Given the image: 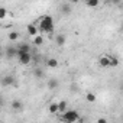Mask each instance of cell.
<instances>
[{
  "mask_svg": "<svg viewBox=\"0 0 123 123\" xmlns=\"http://www.w3.org/2000/svg\"><path fill=\"white\" fill-rule=\"evenodd\" d=\"M33 75H35L36 78H42V77H43V71L39 70V68H36V70L33 71Z\"/></svg>",
  "mask_w": 123,
  "mask_h": 123,
  "instance_id": "21",
  "label": "cell"
},
{
  "mask_svg": "<svg viewBox=\"0 0 123 123\" xmlns=\"http://www.w3.org/2000/svg\"><path fill=\"white\" fill-rule=\"evenodd\" d=\"M97 122H98V123H106V122H107V120H106V119H98V120H97Z\"/></svg>",
  "mask_w": 123,
  "mask_h": 123,
  "instance_id": "23",
  "label": "cell"
},
{
  "mask_svg": "<svg viewBox=\"0 0 123 123\" xmlns=\"http://www.w3.org/2000/svg\"><path fill=\"white\" fill-rule=\"evenodd\" d=\"M2 84H3V86H13V84H15V78H13L12 75H7V77H5V78L2 80Z\"/></svg>",
  "mask_w": 123,
  "mask_h": 123,
  "instance_id": "7",
  "label": "cell"
},
{
  "mask_svg": "<svg viewBox=\"0 0 123 123\" xmlns=\"http://www.w3.org/2000/svg\"><path fill=\"white\" fill-rule=\"evenodd\" d=\"M7 56H18V49L15 48H7Z\"/></svg>",
  "mask_w": 123,
  "mask_h": 123,
  "instance_id": "18",
  "label": "cell"
},
{
  "mask_svg": "<svg viewBox=\"0 0 123 123\" xmlns=\"http://www.w3.org/2000/svg\"><path fill=\"white\" fill-rule=\"evenodd\" d=\"M29 51H31V46H29L28 43H22V45L18 48V54H19V52H29Z\"/></svg>",
  "mask_w": 123,
  "mask_h": 123,
  "instance_id": "15",
  "label": "cell"
},
{
  "mask_svg": "<svg viewBox=\"0 0 123 123\" xmlns=\"http://www.w3.org/2000/svg\"><path fill=\"white\" fill-rule=\"evenodd\" d=\"M6 15H7L6 7H0V19H5V18H6Z\"/></svg>",
  "mask_w": 123,
  "mask_h": 123,
  "instance_id": "22",
  "label": "cell"
},
{
  "mask_svg": "<svg viewBox=\"0 0 123 123\" xmlns=\"http://www.w3.org/2000/svg\"><path fill=\"white\" fill-rule=\"evenodd\" d=\"M58 107H59V111H61V113H64V111L68 110V104H67L65 100H61V101L58 103Z\"/></svg>",
  "mask_w": 123,
  "mask_h": 123,
  "instance_id": "9",
  "label": "cell"
},
{
  "mask_svg": "<svg viewBox=\"0 0 123 123\" xmlns=\"http://www.w3.org/2000/svg\"><path fill=\"white\" fill-rule=\"evenodd\" d=\"M26 31H28V33H29L32 38H33V36H36V35H38V32H39V31H38V26H36L35 23H29V25H28V28H26Z\"/></svg>",
  "mask_w": 123,
  "mask_h": 123,
  "instance_id": "5",
  "label": "cell"
},
{
  "mask_svg": "<svg viewBox=\"0 0 123 123\" xmlns=\"http://www.w3.org/2000/svg\"><path fill=\"white\" fill-rule=\"evenodd\" d=\"M58 86H59V83H58V80H55V78H52V80L48 81V88H49V90L58 88Z\"/></svg>",
  "mask_w": 123,
  "mask_h": 123,
  "instance_id": "11",
  "label": "cell"
},
{
  "mask_svg": "<svg viewBox=\"0 0 123 123\" xmlns=\"http://www.w3.org/2000/svg\"><path fill=\"white\" fill-rule=\"evenodd\" d=\"M119 64H120L119 58L114 55H110V67H119Z\"/></svg>",
  "mask_w": 123,
  "mask_h": 123,
  "instance_id": "13",
  "label": "cell"
},
{
  "mask_svg": "<svg viewBox=\"0 0 123 123\" xmlns=\"http://www.w3.org/2000/svg\"><path fill=\"white\" fill-rule=\"evenodd\" d=\"M22 107H23V106H22V103H20L19 100H13V101H12V109H13V110H20Z\"/></svg>",
  "mask_w": 123,
  "mask_h": 123,
  "instance_id": "16",
  "label": "cell"
},
{
  "mask_svg": "<svg viewBox=\"0 0 123 123\" xmlns=\"http://www.w3.org/2000/svg\"><path fill=\"white\" fill-rule=\"evenodd\" d=\"M96 94H93V93H87V96H86V100L88 101V103H94L96 101Z\"/></svg>",
  "mask_w": 123,
  "mask_h": 123,
  "instance_id": "17",
  "label": "cell"
},
{
  "mask_svg": "<svg viewBox=\"0 0 123 123\" xmlns=\"http://www.w3.org/2000/svg\"><path fill=\"white\" fill-rule=\"evenodd\" d=\"M61 120H64L67 123H73V122H83V119L78 116V113L75 110H67L62 113L61 116Z\"/></svg>",
  "mask_w": 123,
  "mask_h": 123,
  "instance_id": "2",
  "label": "cell"
},
{
  "mask_svg": "<svg viewBox=\"0 0 123 123\" xmlns=\"http://www.w3.org/2000/svg\"><path fill=\"white\" fill-rule=\"evenodd\" d=\"M48 110H49V113H51V114H56V113H59V107H58V103H51Z\"/></svg>",
  "mask_w": 123,
  "mask_h": 123,
  "instance_id": "8",
  "label": "cell"
},
{
  "mask_svg": "<svg viewBox=\"0 0 123 123\" xmlns=\"http://www.w3.org/2000/svg\"><path fill=\"white\" fill-rule=\"evenodd\" d=\"M61 12H62L64 15H70V13H71V7H70L68 5H64L62 7H61Z\"/></svg>",
  "mask_w": 123,
  "mask_h": 123,
  "instance_id": "19",
  "label": "cell"
},
{
  "mask_svg": "<svg viewBox=\"0 0 123 123\" xmlns=\"http://www.w3.org/2000/svg\"><path fill=\"white\" fill-rule=\"evenodd\" d=\"M18 58L20 61V64H23V65H29L31 61H32V56H31L29 52H19L18 54Z\"/></svg>",
  "mask_w": 123,
  "mask_h": 123,
  "instance_id": "3",
  "label": "cell"
},
{
  "mask_svg": "<svg viewBox=\"0 0 123 123\" xmlns=\"http://www.w3.org/2000/svg\"><path fill=\"white\" fill-rule=\"evenodd\" d=\"M86 5L87 7H98L100 0H86Z\"/></svg>",
  "mask_w": 123,
  "mask_h": 123,
  "instance_id": "12",
  "label": "cell"
},
{
  "mask_svg": "<svg viewBox=\"0 0 123 123\" xmlns=\"http://www.w3.org/2000/svg\"><path fill=\"white\" fill-rule=\"evenodd\" d=\"M58 65H59V62H58L56 58H48L46 59V67L48 68H56Z\"/></svg>",
  "mask_w": 123,
  "mask_h": 123,
  "instance_id": "6",
  "label": "cell"
},
{
  "mask_svg": "<svg viewBox=\"0 0 123 123\" xmlns=\"http://www.w3.org/2000/svg\"><path fill=\"white\" fill-rule=\"evenodd\" d=\"M9 39L10 41H18L19 39V33L18 32H10L9 33Z\"/></svg>",
  "mask_w": 123,
  "mask_h": 123,
  "instance_id": "20",
  "label": "cell"
},
{
  "mask_svg": "<svg viewBox=\"0 0 123 123\" xmlns=\"http://www.w3.org/2000/svg\"><path fill=\"white\" fill-rule=\"evenodd\" d=\"M33 43L36 45V46H41L42 43H43V36L42 35H36V36H33Z\"/></svg>",
  "mask_w": 123,
  "mask_h": 123,
  "instance_id": "10",
  "label": "cell"
},
{
  "mask_svg": "<svg viewBox=\"0 0 123 123\" xmlns=\"http://www.w3.org/2000/svg\"><path fill=\"white\" fill-rule=\"evenodd\" d=\"M55 42H56L58 46H62V45L65 43V36H64V35H58V36L55 38Z\"/></svg>",
  "mask_w": 123,
  "mask_h": 123,
  "instance_id": "14",
  "label": "cell"
},
{
  "mask_svg": "<svg viewBox=\"0 0 123 123\" xmlns=\"http://www.w3.org/2000/svg\"><path fill=\"white\" fill-rule=\"evenodd\" d=\"M122 90H123V83H122Z\"/></svg>",
  "mask_w": 123,
  "mask_h": 123,
  "instance_id": "24",
  "label": "cell"
},
{
  "mask_svg": "<svg viewBox=\"0 0 123 123\" xmlns=\"http://www.w3.org/2000/svg\"><path fill=\"white\" fill-rule=\"evenodd\" d=\"M54 28H55V25H54V18L52 16L46 15V16L41 18V20H39V29H41V32H43V33H52Z\"/></svg>",
  "mask_w": 123,
  "mask_h": 123,
  "instance_id": "1",
  "label": "cell"
},
{
  "mask_svg": "<svg viewBox=\"0 0 123 123\" xmlns=\"http://www.w3.org/2000/svg\"><path fill=\"white\" fill-rule=\"evenodd\" d=\"M98 65L103 68H109L110 67V55H103L98 61Z\"/></svg>",
  "mask_w": 123,
  "mask_h": 123,
  "instance_id": "4",
  "label": "cell"
}]
</instances>
